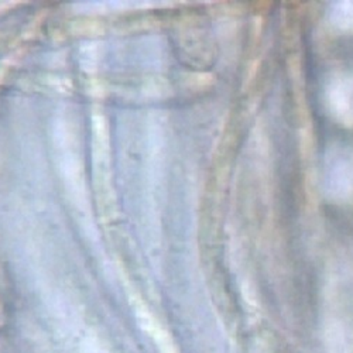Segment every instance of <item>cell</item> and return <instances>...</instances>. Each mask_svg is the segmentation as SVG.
I'll use <instances>...</instances> for the list:
<instances>
[{
  "label": "cell",
  "instance_id": "obj_1",
  "mask_svg": "<svg viewBox=\"0 0 353 353\" xmlns=\"http://www.w3.org/2000/svg\"><path fill=\"white\" fill-rule=\"evenodd\" d=\"M332 103L341 121L353 125V81H343L335 88Z\"/></svg>",
  "mask_w": 353,
  "mask_h": 353
},
{
  "label": "cell",
  "instance_id": "obj_2",
  "mask_svg": "<svg viewBox=\"0 0 353 353\" xmlns=\"http://www.w3.org/2000/svg\"><path fill=\"white\" fill-rule=\"evenodd\" d=\"M82 353H112L109 352L108 349H105L101 343H98L97 341H85L82 343V349H81Z\"/></svg>",
  "mask_w": 353,
  "mask_h": 353
}]
</instances>
